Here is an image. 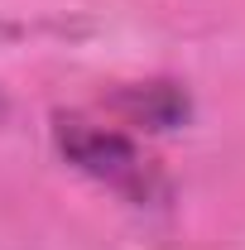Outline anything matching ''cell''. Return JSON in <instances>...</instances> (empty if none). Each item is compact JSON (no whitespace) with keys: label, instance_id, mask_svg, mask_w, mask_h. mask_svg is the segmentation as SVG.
<instances>
[{"label":"cell","instance_id":"2","mask_svg":"<svg viewBox=\"0 0 245 250\" xmlns=\"http://www.w3.org/2000/svg\"><path fill=\"white\" fill-rule=\"evenodd\" d=\"M116 111H125L130 125H149V130H173L187 121V92L173 82H144V87H125L116 96Z\"/></svg>","mask_w":245,"mask_h":250},{"label":"cell","instance_id":"3","mask_svg":"<svg viewBox=\"0 0 245 250\" xmlns=\"http://www.w3.org/2000/svg\"><path fill=\"white\" fill-rule=\"evenodd\" d=\"M0 106H5V96H0Z\"/></svg>","mask_w":245,"mask_h":250},{"label":"cell","instance_id":"1","mask_svg":"<svg viewBox=\"0 0 245 250\" xmlns=\"http://www.w3.org/2000/svg\"><path fill=\"white\" fill-rule=\"evenodd\" d=\"M53 145H58V154L77 173H87L92 183L111 188L125 202H135V207L168 202L163 168L125 130H111V125H101V121H87V116H58L53 121Z\"/></svg>","mask_w":245,"mask_h":250}]
</instances>
